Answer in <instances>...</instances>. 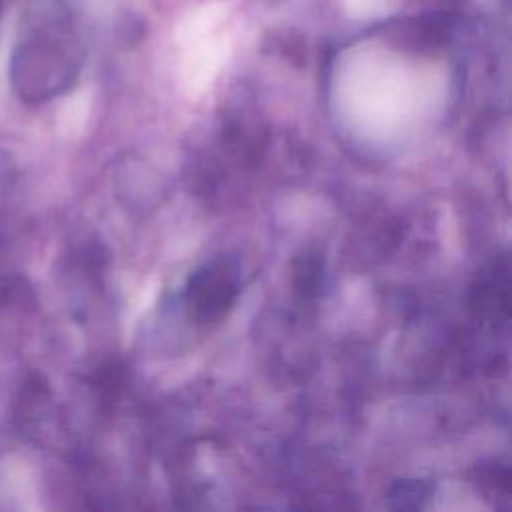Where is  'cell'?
Instances as JSON below:
<instances>
[{"label":"cell","instance_id":"6da1fadb","mask_svg":"<svg viewBox=\"0 0 512 512\" xmlns=\"http://www.w3.org/2000/svg\"><path fill=\"white\" fill-rule=\"evenodd\" d=\"M238 290V272L228 260H216L198 270L188 288V302L202 320L218 318L234 300Z\"/></svg>","mask_w":512,"mask_h":512}]
</instances>
